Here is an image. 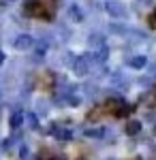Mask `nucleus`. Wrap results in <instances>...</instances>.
Segmentation results:
<instances>
[{
    "mask_svg": "<svg viewBox=\"0 0 156 160\" xmlns=\"http://www.w3.org/2000/svg\"><path fill=\"white\" fill-rule=\"evenodd\" d=\"M56 7H58V0H28L24 4V13L28 17L49 22L56 15Z\"/></svg>",
    "mask_w": 156,
    "mask_h": 160,
    "instance_id": "obj_1",
    "label": "nucleus"
},
{
    "mask_svg": "<svg viewBox=\"0 0 156 160\" xmlns=\"http://www.w3.org/2000/svg\"><path fill=\"white\" fill-rule=\"evenodd\" d=\"M131 113V107L122 100H107L103 105H98L88 118L90 120H98V118H126Z\"/></svg>",
    "mask_w": 156,
    "mask_h": 160,
    "instance_id": "obj_2",
    "label": "nucleus"
},
{
    "mask_svg": "<svg viewBox=\"0 0 156 160\" xmlns=\"http://www.w3.org/2000/svg\"><path fill=\"white\" fill-rule=\"evenodd\" d=\"M152 105H156V90H154V98H152Z\"/></svg>",
    "mask_w": 156,
    "mask_h": 160,
    "instance_id": "obj_4",
    "label": "nucleus"
},
{
    "mask_svg": "<svg viewBox=\"0 0 156 160\" xmlns=\"http://www.w3.org/2000/svg\"><path fill=\"white\" fill-rule=\"evenodd\" d=\"M150 26H152V28H156V13H152V15H150Z\"/></svg>",
    "mask_w": 156,
    "mask_h": 160,
    "instance_id": "obj_3",
    "label": "nucleus"
}]
</instances>
